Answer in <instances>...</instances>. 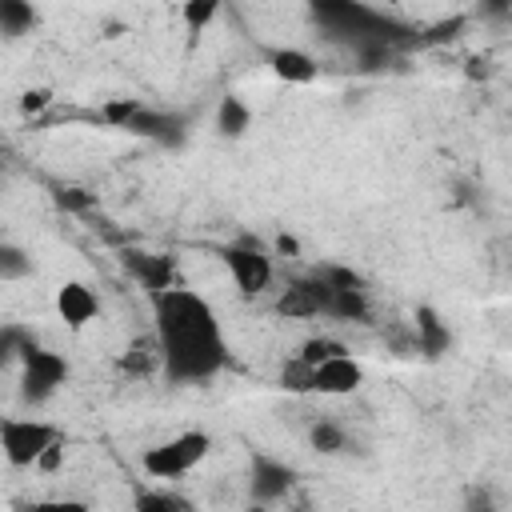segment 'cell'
Masks as SVG:
<instances>
[{"mask_svg":"<svg viewBox=\"0 0 512 512\" xmlns=\"http://www.w3.org/2000/svg\"><path fill=\"white\" fill-rule=\"evenodd\" d=\"M160 376L168 384H204L228 364V344L216 308L196 288L172 284L152 296Z\"/></svg>","mask_w":512,"mask_h":512,"instance_id":"6da1fadb","label":"cell"},{"mask_svg":"<svg viewBox=\"0 0 512 512\" xmlns=\"http://www.w3.org/2000/svg\"><path fill=\"white\" fill-rule=\"evenodd\" d=\"M208 452H212V436L204 428H184V432L144 448L140 468H144L148 480H180L192 468H200L208 460Z\"/></svg>","mask_w":512,"mask_h":512,"instance_id":"7a4b0ae2","label":"cell"},{"mask_svg":"<svg viewBox=\"0 0 512 512\" xmlns=\"http://www.w3.org/2000/svg\"><path fill=\"white\" fill-rule=\"evenodd\" d=\"M60 444V428L40 416H0V456L12 468H36Z\"/></svg>","mask_w":512,"mask_h":512,"instance_id":"3957f363","label":"cell"},{"mask_svg":"<svg viewBox=\"0 0 512 512\" xmlns=\"http://www.w3.org/2000/svg\"><path fill=\"white\" fill-rule=\"evenodd\" d=\"M68 376H72V364H68L64 352L44 348L36 340L20 352V400L24 404H32V408L48 404L68 384Z\"/></svg>","mask_w":512,"mask_h":512,"instance_id":"277c9868","label":"cell"},{"mask_svg":"<svg viewBox=\"0 0 512 512\" xmlns=\"http://www.w3.org/2000/svg\"><path fill=\"white\" fill-rule=\"evenodd\" d=\"M220 264L228 268V276H232V284H236V292L244 300H256L272 284V276H276L272 252L256 236H240V240L224 244L220 248Z\"/></svg>","mask_w":512,"mask_h":512,"instance_id":"5b68a950","label":"cell"},{"mask_svg":"<svg viewBox=\"0 0 512 512\" xmlns=\"http://www.w3.org/2000/svg\"><path fill=\"white\" fill-rule=\"evenodd\" d=\"M360 380H364V368L352 352L308 368V392H316V396H348V392L360 388Z\"/></svg>","mask_w":512,"mask_h":512,"instance_id":"8992f818","label":"cell"},{"mask_svg":"<svg viewBox=\"0 0 512 512\" xmlns=\"http://www.w3.org/2000/svg\"><path fill=\"white\" fill-rule=\"evenodd\" d=\"M56 316L64 320V328L84 332L88 324L100 320V296L84 284V280H64L56 288Z\"/></svg>","mask_w":512,"mask_h":512,"instance_id":"52a82bcc","label":"cell"},{"mask_svg":"<svg viewBox=\"0 0 512 512\" xmlns=\"http://www.w3.org/2000/svg\"><path fill=\"white\" fill-rule=\"evenodd\" d=\"M184 124H188V120H184L180 112H172V108H148V104H140L136 116L124 124V132L176 148V144L184 140Z\"/></svg>","mask_w":512,"mask_h":512,"instance_id":"ba28073f","label":"cell"},{"mask_svg":"<svg viewBox=\"0 0 512 512\" xmlns=\"http://www.w3.org/2000/svg\"><path fill=\"white\" fill-rule=\"evenodd\" d=\"M276 312H280V316H288V320L324 316V312H328V288H324L316 276H300V280H292V284L280 292Z\"/></svg>","mask_w":512,"mask_h":512,"instance_id":"9c48e42d","label":"cell"},{"mask_svg":"<svg viewBox=\"0 0 512 512\" xmlns=\"http://www.w3.org/2000/svg\"><path fill=\"white\" fill-rule=\"evenodd\" d=\"M292 484H296V472H292L284 460L264 456V452L252 456V480H248V488H252V504H272V500L288 496Z\"/></svg>","mask_w":512,"mask_h":512,"instance_id":"30bf717a","label":"cell"},{"mask_svg":"<svg viewBox=\"0 0 512 512\" xmlns=\"http://www.w3.org/2000/svg\"><path fill=\"white\" fill-rule=\"evenodd\" d=\"M264 56H268V68H272V76H276V80H284V84H296V88H304V84H312V80L320 76V64H316V56H312V52H304V48L280 44V48H268Z\"/></svg>","mask_w":512,"mask_h":512,"instance_id":"8fae6325","label":"cell"},{"mask_svg":"<svg viewBox=\"0 0 512 512\" xmlns=\"http://www.w3.org/2000/svg\"><path fill=\"white\" fill-rule=\"evenodd\" d=\"M124 268H128V272L140 280V288H148L152 296L176 284V268H172V260H168V256H160V252L128 248V252H124Z\"/></svg>","mask_w":512,"mask_h":512,"instance_id":"7c38bea8","label":"cell"},{"mask_svg":"<svg viewBox=\"0 0 512 512\" xmlns=\"http://www.w3.org/2000/svg\"><path fill=\"white\" fill-rule=\"evenodd\" d=\"M448 344H452V332L440 320V312L428 308V304H420L416 308V348L424 356H440V352H448Z\"/></svg>","mask_w":512,"mask_h":512,"instance_id":"4fadbf2b","label":"cell"},{"mask_svg":"<svg viewBox=\"0 0 512 512\" xmlns=\"http://www.w3.org/2000/svg\"><path fill=\"white\" fill-rule=\"evenodd\" d=\"M248 128H252V108H248L240 96L228 92V96L220 100V108H216V132L228 136V140H240Z\"/></svg>","mask_w":512,"mask_h":512,"instance_id":"5bb4252c","label":"cell"},{"mask_svg":"<svg viewBox=\"0 0 512 512\" xmlns=\"http://www.w3.org/2000/svg\"><path fill=\"white\" fill-rule=\"evenodd\" d=\"M328 288V284H324ZM336 320H368V292L364 288H328V312Z\"/></svg>","mask_w":512,"mask_h":512,"instance_id":"9a60e30c","label":"cell"},{"mask_svg":"<svg viewBox=\"0 0 512 512\" xmlns=\"http://www.w3.org/2000/svg\"><path fill=\"white\" fill-rule=\"evenodd\" d=\"M40 24V12L24 0H0V36H24Z\"/></svg>","mask_w":512,"mask_h":512,"instance_id":"2e32d148","label":"cell"},{"mask_svg":"<svg viewBox=\"0 0 512 512\" xmlns=\"http://www.w3.org/2000/svg\"><path fill=\"white\" fill-rule=\"evenodd\" d=\"M344 352H348V348H344L336 336H308V340L300 344L296 360L308 364V368H316V364H324V360H332V356H344Z\"/></svg>","mask_w":512,"mask_h":512,"instance_id":"e0dca14e","label":"cell"},{"mask_svg":"<svg viewBox=\"0 0 512 512\" xmlns=\"http://www.w3.org/2000/svg\"><path fill=\"white\" fill-rule=\"evenodd\" d=\"M308 444H312L316 452H324V456H336V452L348 448V432H344L340 424H332V420H320V424L308 428Z\"/></svg>","mask_w":512,"mask_h":512,"instance_id":"ac0fdd59","label":"cell"},{"mask_svg":"<svg viewBox=\"0 0 512 512\" xmlns=\"http://www.w3.org/2000/svg\"><path fill=\"white\" fill-rule=\"evenodd\" d=\"M132 512H188L180 496L164 492V488H136L132 496Z\"/></svg>","mask_w":512,"mask_h":512,"instance_id":"d6986e66","label":"cell"},{"mask_svg":"<svg viewBox=\"0 0 512 512\" xmlns=\"http://www.w3.org/2000/svg\"><path fill=\"white\" fill-rule=\"evenodd\" d=\"M32 344V332L20 324H0V372L8 364H20V352Z\"/></svg>","mask_w":512,"mask_h":512,"instance_id":"ffe728a7","label":"cell"},{"mask_svg":"<svg viewBox=\"0 0 512 512\" xmlns=\"http://www.w3.org/2000/svg\"><path fill=\"white\" fill-rule=\"evenodd\" d=\"M32 272V256L12 244V240H0V280H24Z\"/></svg>","mask_w":512,"mask_h":512,"instance_id":"44dd1931","label":"cell"},{"mask_svg":"<svg viewBox=\"0 0 512 512\" xmlns=\"http://www.w3.org/2000/svg\"><path fill=\"white\" fill-rule=\"evenodd\" d=\"M180 16H184V24H188V32H192V40L220 16V4L216 0H188L184 8H180Z\"/></svg>","mask_w":512,"mask_h":512,"instance_id":"7402d4cb","label":"cell"},{"mask_svg":"<svg viewBox=\"0 0 512 512\" xmlns=\"http://www.w3.org/2000/svg\"><path fill=\"white\" fill-rule=\"evenodd\" d=\"M464 512H500L496 492L488 484H468L464 488Z\"/></svg>","mask_w":512,"mask_h":512,"instance_id":"603a6c76","label":"cell"},{"mask_svg":"<svg viewBox=\"0 0 512 512\" xmlns=\"http://www.w3.org/2000/svg\"><path fill=\"white\" fill-rule=\"evenodd\" d=\"M24 512H92L88 500H76V496H44V500H32Z\"/></svg>","mask_w":512,"mask_h":512,"instance_id":"cb8c5ba5","label":"cell"},{"mask_svg":"<svg viewBox=\"0 0 512 512\" xmlns=\"http://www.w3.org/2000/svg\"><path fill=\"white\" fill-rule=\"evenodd\" d=\"M136 108H140V100H132V96H116V100H108V104H104V112H100V116H104L112 128H124V124L136 116Z\"/></svg>","mask_w":512,"mask_h":512,"instance_id":"d4e9b609","label":"cell"},{"mask_svg":"<svg viewBox=\"0 0 512 512\" xmlns=\"http://www.w3.org/2000/svg\"><path fill=\"white\" fill-rule=\"evenodd\" d=\"M44 104H52V92H48V88H28V92L20 96V108H24V112H40Z\"/></svg>","mask_w":512,"mask_h":512,"instance_id":"484cf974","label":"cell"},{"mask_svg":"<svg viewBox=\"0 0 512 512\" xmlns=\"http://www.w3.org/2000/svg\"><path fill=\"white\" fill-rule=\"evenodd\" d=\"M56 204L60 208H88V196H80V188H64V192H56Z\"/></svg>","mask_w":512,"mask_h":512,"instance_id":"4316f807","label":"cell"},{"mask_svg":"<svg viewBox=\"0 0 512 512\" xmlns=\"http://www.w3.org/2000/svg\"><path fill=\"white\" fill-rule=\"evenodd\" d=\"M296 252H300V240L280 232V236H276V256H296Z\"/></svg>","mask_w":512,"mask_h":512,"instance_id":"83f0119b","label":"cell"},{"mask_svg":"<svg viewBox=\"0 0 512 512\" xmlns=\"http://www.w3.org/2000/svg\"><path fill=\"white\" fill-rule=\"evenodd\" d=\"M244 512H268V504H248Z\"/></svg>","mask_w":512,"mask_h":512,"instance_id":"f1b7e54d","label":"cell"}]
</instances>
